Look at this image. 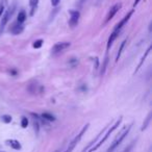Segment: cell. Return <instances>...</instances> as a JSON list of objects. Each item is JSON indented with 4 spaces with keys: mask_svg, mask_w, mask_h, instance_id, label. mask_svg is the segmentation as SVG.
Returning a JSON list of instances; mask_svg holds the SVG:
<instances>
[{
    "mask_svg": "<svg viewBox=\"0 0 152 152\" xmlns=\"http://www.w3.org/2000/svg\"><path fill=\"white\" fill-rule=\"evenodd\" d=\"M121 122H122V118H119V120L117 121V122L115 123L114 125H112V126H110V128L108 129V130H107V132H106L105 134H104V137H102L101 140H99V141H98V143L96 144V145L94 146L93 148H91V150H90L89 152H94V151H96V150H97L98 148H99L100 146L102 145V144H104V143H105V142L107 141V139H108V137H110V135L112 134V133L114 132V131L116 130V129L119 127V125L121 124Z\"/></svg>",
    "mask_w": 152,
    "mask_h": 152,
    "instance_id": "obj_1",
    "label": "cell"
},
{
    "mask_svg": "<svg viewBox=\"0 0 152 152\" xmlns=\"http://www.w3.org/2000/svg\"><path fill=\"white\" fill-rule=\"evenodd\" d=\"M130 129H131V125H129L128 127H126V128L124 129V131H123L122 133H120V134H119V137H117V139L115 140L114 142H113L112 145H110V148H108L107 152H113V151H114V150L116 149V148L118 147V146L120 145V144L122 143L123 141H124V139L127 137V134L129 133Z\"/></svg>",
    "mask_w": 152,
    "mask_h": 152,
    "instance_id": "obj_2",
    "label": "cell"
},
{
    "mask_svg": "<svg viewBox=\"0 0 152 152\" xmlns=\"http://www.w3.org/2000/svg\"><path fill=\"white\" fill-rule=\"evenodd\" d=\"M89 126H90V124H86L85 126H83V128L81 129V131L78 133V134L76 135L75 137H74L73 140L71 141V143H69V146H68V148L66 149V151L65 152H72L74 150V148L76 147V145L80 142V140H81V137H83V135L85 134L86 132H87V130H88V128H89Z\"/></svg>",
    "mask_w": 152,
    "mask_h": 152,
    "instance_id": "obj_3",
    "label": "cell"
},
{
    "mask_svg": "<svg viewBox=\"0 0 152 152\" xmlns=\"http://www.w3.org/2000/svg\"><path fill=\"white\" fill-rule=\"evenodd\" d=\"M15 11H16V4H15V3H14V4H12L11 7L7 10V12H5V14L3 15V17H2V20H1V23H0V32H1V30H3L4 26L7 25V22L10 21V19H11L12 16L14 15Z\"/></svg>",
    "mask_w": 152,
    "mask_h": 152,
    "instance_id": "obj_4",
    "label": "cell"
},
{
    "mask_svg": "<svg viewBox=\"0 0 152 152\" xmlns=\"http://www.w3.org/2000/svg\"><path fill=\"white\" fill-rule=\"evenodd\" d=\"M70 43L68 42H61V43H56V44L54 45V46L52 47V53L53 54H56V53H59L61 52V51L66 50L67 48H69L70 47Z\"/></svg>",
    "mask_w": 152,
    "mask_h": 152,
    "instance_id": "obj_5",
    "label": "cell"
},
{
    "mask_svg": "<svg viewBox=\"0 0 152 152\" xmlns=\"http://www.w3.org/2000/svg\"><path fill=\"white\" fill-rule=\"evenodd\" d=\"M70 20H69V24L71 27H75L79 21V17H80V14L78 11H70Z\"/></svg>",
    "mask_w": 152,
    "mask_h": 152,
    "instance_id": "obj_6",
    "label": "cell"
},
{
    "mask_svg": "<svg viewBox=\"0 0 152 152\" xmlns=\"http://www.w3.org/2000/svg\"><path fill=\"white\" fill-rule=\"evenodd\" d=\"M121 7H122V4L121 3H117V4H115L114 7L110 9V11L108 12L107 16H106V20H105V23H107L110 20H112L113 18H114V16L116 15L117 13H118V11L121 9Z\"/></svg>",
    "mask_w": 152,
    "mask_h": 152,
    "instance_id": "obj_7",
    "label": "cell"
},
{
    "mask_svg": "<svg viewBox=\"0 0 152 152\" xmlns=\"http://www.w3.org/2000/svg\"><path fill=\"white\" fill-rule=\"evenodd\" d=\"M132 14H133V10L131 12H129V13L127 14V15L125 16V17L123 18V19L121 20V21L119 22L118 24H117L116 27H115V30H121V28H122L123 26H124L125 24H126L127 22H128V20L130 19V17H131V15H132Z\"/></svg>",
    "mask_w": 152,
    "mask_h": 152,
    "instance_id": "obj_8",
    "label": "cell"
},
{
    "mask_svg": "<svg viewBox=\"0 0 152 152\" xmlns=\"http://www.w3.org/2000/svg\"><path fill=\"white\" fill-rule=\"evenodd\" d=\"M10 31H11L12 34H21V32L23 31V25H22L21 23H19V22H17V23L13 24V26L10 28Z\"/></svg>",
    "mask_w": 152,
    "mask_h": 152,
    "instance_id": "obj_9",
    "label": "cell"
},
{
    "mask_svg": "<svg viewBox=\"0 0 152 152\" xmlns=\"http://www.w3.org/2000/svg\"><path fill=\"white\" fill-rule=\"evenodd\" d=\"M119 34H120V30H114V31H113V34H110V37L108 38V41H107V50L110 48V46L113 45L114 41L118 38Z\"/></svg>",
    "mask_w": 152,
    "mask_h": 152,
    "instance_id": "obj_10",
    "label": "cell"
},
{
    "mask_svg": "<svg viewBox=\"0 0 152 152\" xmlns=\"http://www.w3.org/2000/svg\"><path fill=\"white\" fill-rule=\"evenodd\" d=\"M7 145L11 146V147L13 148V149H15V150H20V149H21V144H20L17 140H7Z\"/></svg>",
    "mask_w": 152,
    "mask_h": 152,
    "instance_id": "obj_11",
    "label": "cell"
},
{
    "mask_svg": "<svg viewBox=\"0 0 152 152\" xmlns=\"http://www.w3.org/2000/svg\"><path fill=\"white\" fill-rule=\"evenodd\" d=\"M39 4V0H29V5H30V15L34 16V12L37 11V7H38Z\"/></svg>",
    "mask_w": 152,
    "mask_h": 152,
    "instance_id": "obj_12",
    "label": "cell"
},
{
    "mask_svg": "<svg viewBox=\"0 0 152 152\" xmlns=\"http://www.w3.org/2000/svg\"><path fill=\"white\" fill-rule=\"evenodd\" d=\"M150 50H151V47H149V48L146 50V52H145V54H144V56L142 57V59H141V61H140V64H139V66H137V70H135V72H137L140 69H141V67H142V65H143V63L145 61V59H146V57L148 56V54H149V52H150Z\"/></svg>",
    "mask_w": 152,
    "mask_h": 152,
    "instance_id": "obj_13",
    "label": "cell"
},
{
    "mask_svg": "<svg viewBox=\"0 0 152 152\" xmlns=\"http://www.w3.org/2000/svg\"><path fill=\"white\" fill-rule=\"evenodd\" d=\"M26 20V13L24 11H21L19 14H18V18H17V22L19 23H23L24 21Z\"/></svg>",
    "mask_w": 152,
    "mask_h": 152,
    "instance_id": "obj_14",
    "label": "cell"
},
{
    "mask_svg": "<svg viewBox=\"0 0 152 152\" xmlns=\"http://www.w3.org/2000/svg\"><path fill=\"white\" fill-rule=\"evenodd\" d=\"M107 63H108V56H107V54H106L105 58H104V63H103V65H102L101 71H100V74H101V75H103V74L105 73L106 67H107Z\"/></svg>",
    "mask_w": 152,
    "mask_h": 152,
    "instance_id": "obj_15",
    "label": "cell"
},
{
    "mask_svg": "<svg viewBox=\"0 0 152 152\" xmlns=\"http://www.w3.org/2000/svg\"><path fill=\"white\" fill-rule=\"evenodd\" d=\"M125 44H126V40H125V41H123V42H122V44H121V46H120V48H119V52H118V54H117L116 61H119V58H120L121 54H122V51H123V49H124Z\"/></svg>",
    "mask_w": 152,
    "mask_h": 152,
    "instance_id": "obj_16",
    "label": "cell"
},
{
    "mask_svg": "<svg viewBox=\"0 0 152 152\" xmlns=\"http://www.w3.org/2000/svg\"><path fill=\"white\" fill-rule=\"evenodd\" d=\"M150 120H151V113H149V115H148V117L146 118V121L143 123V126H142L141 130H145L146 128L148 127V124H149Z\"/></svg>",
    "mask_w": 152,
    "mask_h": 152,
    "instance_id": "obj_17",
    "label": "cell"
},
{
    "mask_svg": "<svg viewBox=\"0 0 152 152\" xmlns=\"http://www.w3.org/2000/svg\"><path fill=\"white\" fill-rule=\"evenodd\" d=\"M42 117L45 119V120H48V121H54V120H55V118L52 116V115L47 114V113H45V114H43V115H42Z\"/></svg>",
    "mask_w": 152,
    "mask_h": 152,
    "instance_id": "obj_18",
    "label": "cell"
},
{
    "mask_svg": "<svg viewBox=\"0 0 152 152\" xmlns=\"http://www.w3.org/2000/svg\"><path fill=\"white\" fill-rule=\"evenodd\" d=\"M42 45H43V40H38V41H36V42L34 43V48H41L42 47Z\"/></svg>",
    "mask_w": 152,
    "mask_h": 152,
    "instance_id": "obj_19",
    "label": "cell"
},
{
    "mask_svg": "<svg viewBox=\"0 0 152 152\" xmlns=\"http://www.w3.org/2000/svg\"><path fill=\"white\" fill-rule=\"evenodd\" d=\"M28 125V119L25 118V117H23L22 118V121H21V126L23 127V128H26Z\"/></svg>",
    "mask_w": 152,
    "mask_h": 152,
    "instance_id": "obj_20",
    "label": "cell"
},
{
    "mask_svg": "<svg viewBox=\"0 0 152 152\" xmlns=\"http://www.w3.org/2000/svg\"><path fill=\"white\" fill-rule=\"evenodd\" d=\"M2 121L5 123H10L12 121V117L9 115H4V116H2Z\"/></svg>",
    "mask_w": 152,
    "mask_h": 152,
    "instance_id": "obj_21",
    "label": "cell"
},
{
    "mask_svg": "<svg viewBox=\"0 0 152 152\" xmlns=\"http://www.w3.org/2000/svg\"><path fill=\"white\" fill-rule=\"evenodd\" d=\"M59 2H61V0H51V4H52V7H57V5L59 4Z\"/></svg>",
    "mask_w": 152,
    "mask_h": 152,
    "instance_id": "obj_22",
    "label": "cell"
},
{
    "mask_svg": "<svg viewBox=\"0 0 152 152\" xmlns=\"http://www.w3.org/2000/svg\"><path fill=\"white\" fill-rule=\"evenodd\" d=\"M141 1V0H134V3H133V7H135L137 4H139V2Z\"/></svg>",
    "mask_w": 152,
    "mask_h": 152,
    "instance_id": "obj_23",
    "label": "cell"
},
{
    "mask_svg": "<svg viewBox=\"0 0 152 152\" xmlns=\"http://www.w3.org/2000/svg\"><path fill=\"white\" fill-rule=\"evenodd\" d=\"M2 13H3V5H1L0 7V16L2 15Z\"/></svg>",
    "mask_w": 152,
    "mask_h": 152,
    "instance_id": "obj_24",
    "label": "cell"
},
{
    "mask_svg": "<svg viewBox=\"0 0 152 152\" xmlns=\"http://www.w3.org/2000/svg\"><path fill=\"white\" fill-rule=\"evenodd\" d=\"M55 152H59V151H58V150H57V151H55Z\"/></svg>",
    "mask_w": 152,
    "mask_h": 152,
    "instance_id": "obj_25",
    "label": "cell"
},
{
    "mask_svg": "<svg viewBox=\"0 0 152 152\" xmlns=\"http://www.w3.org/2000/svg\"><path fill=\"white\" fill-rule=\"evenodd\" d=\"M0 152H4V151H0Z\"/></svg>",
    "mask_w": 152,
    "mask_h": 152,
    "instance_id": "obj_26",
    "label": "cell"
}]
</instances>
